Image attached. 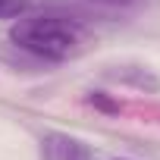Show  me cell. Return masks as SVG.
<instances>
[{"mask_svg":"<svg viewBox=\"0 0 160 160\" xmlns=\"http://www.w3.org/2000/svg\"><path fill=\"white\" fill-rule=\"evenodd\" d=\"M28 10V0H0V19H16Z\"/></svg>","mask_w":160,"mask_h":160,"instance_id":"7a4b0ae2","label":"cell"},{"mask_svg":"<svg viewBox=\"0 0 160 160\" xmlns=\"http://www.w3.org/2000/svg\"><path fill=\"white\" fill-rule=\"evenodd\" d=\"M10 41L38 60L63 63L85 50V28L78 19L63 13H22L10 25Z\"/></svg>","mask_w":160,"mask_h":160,"instance_id":"6da1fadb","label":"cell"}]
</instances>
